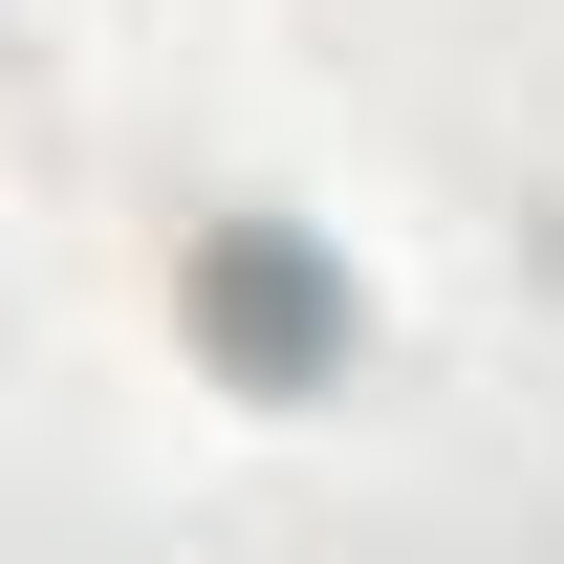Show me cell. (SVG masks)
<instances>
[{"mask_svg":"<svg viewBox=\"0 0 564 564\" xmlns=\"http://www.w3.org/2000/svg\"><path fill=\"white\" fill-rule=\"evenodd\" d=\"M196 326L239 348V391H304V369L348 348V282L304 261V239H217V261H196Z\"/></svg>","mask_w":564,"mask_h":564,"instance_id":"6da1fadb","label":"cell"}]
</instances>
